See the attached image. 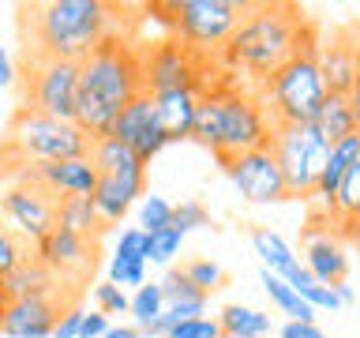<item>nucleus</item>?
I'll use <instances>...</instances> for the list:
<instances>
[{
    "mask_svg": "<svg viewBox=\"0 0 360 338\" xmlns=\"http://www.w3.org/2000/svg\"><path fill=\"white\" fill-rule=\"evenodd\" d=\"M191 139L199 146H207L218 162L266 146L270 117L263 109L259 90L244 87L240 79H233V75H225L218 87H210L207 94L199 98Z\"/></svg>",
    "mask_w": 360,
    "mask_h": 338,
    "instance_id": "nucleus-4",
    "label": "nucleus"
},
{
    "mask_svg": "<svg viewBox=\"0 0 360 338\" xmlns=\"http://www.w3.org/2000/svg\"><path fill=\"white\" fill-rule=\"evenodd\" d=\"M68 282L45 289V293H30V297H19L4 308V320H0V334L4 338H53L56 320L75 308L79 293H64Z\"/></svg>",
    "mask_w": 360,
    "mask_h": 338,
    "instance_id": "nucleus-11",
    "label": "nucleus"
},
{
    "mask_svg": "<svg viewBox=\"0 0 360 338\" xmlns=\"http://www.w3.org/2000/svg\"><path fill=\"white\" fill-rule=\"evenodd\" d=\"M221 338H248V334H221Z\"/></svg>",
    "mask_w": 360,
    "mask_h": 338,
    "instance_id": "nucleus-49",
    "label": "nucleus"
},
{
    "mask_svg": "<svg viewBox=\"0 0 360 338\" xmlns=\"http://www.w3.org/2000/svg\"><path fill=\"white\" fill-rule=\"evenodd\" d=\"M109 282H112V286H135V289H139L143 286V282H146V263H131V259H117V256H112L109 259Z\"/></svg>",
    "mask_w": 360,
    "mask_h": 338,
    "instance_id": "nucleus-36",
    "label": "nucleus"
},
{
    "mask_svg": "<svg viewBox=\"0 0 360 338\" xmlns=\"http://www.w3.org/2000/svg\"><path fill=\"white\" fill-rule=\"evenodd\" d=\"M15 83L22 106L41 117L75 124V94H79V64L68 61H22L15 68Z\"/></svg>",
    "mask_w": 360,
    "mask_h": 338,
    "instance_id": "nucleus-10",
    "label": "nucleus"
},
{
    "mask_svg": "<svg viewBox=\"0 0 360 338\" xmlns=\"http://www.w3.org/2000/svg\"><path fill=\"white\" fill-rule=\"evenodd\" d=\"M349 109H353V120H356V132H360V79H356V87L349 90Z\"/></svg>",
    "mask_w": 360,
    "mask_h": 338,
    "instance_id": "nucleus-46",
    "label": "nucleus"
},
{
    "mask_svg": "<svg viewBox=\"0 0 360 338\" xmlns=\"http://www.w3.org/2000/svg\"><path fill=\"white\" fill-rule=\"evenodd\" d=\"M15 11L22 61L83 64L101 42L135 34L143 23V15H135L139 8L109 0H45V4H19Z\"/></svg>",
    "mask_w": 360,
    "mask_h": 338,
    "instance_id": "nucleus-1",
    "label": "nucleus"
},
{
    "mask_svg": "<svg viewBox=\"0 0 360 338\" xmlns=\"http://www.w3.org/2000/svg\"><path fill=\"white\" fill-rule=\"evenodd\" d=\"M221 173L233 180V188L240 192L248 203H259V207H270V203H285L289 199V188H285V177L270 154V146H259V151H248V154H236V158H225Z\"/></svg>",
    "mask_w": 360,
    "mask_h": 338,
    "instance_id": "nucleus-13",
    "label": "nucleus"
},
{
    "mask_svg": "<svg viewBox=\"0 0 360 338\" xmlns=\"http://www.w3.org/2000/svg\"><path fill=\"white\" fill-rule=\"evenodd\" d=\"M56 225L75 237H86V241H98L105 233V222L98 218L94 199L90 196H64L56 199Z\"/></svg>",
    "mask_w": 360,
    "mask_h": 338,
    "instance_id": "nucleus-21",
    "label": "nucleus"
},
{
    "mask_svg": "<svg viewBox=\"0 0 360 338\" xmlns=\"http://www.w3.org/2000/svg\"><path fill=\"white\" fill-rule=\"evenodd\" d=\"M101 338H139V331H135V323H120V327H109Z\"/></svg>",
    "mask_w": 360,
    "mask_h": 338,
    "instance_id": "nucleus-45",
    "label": "nucleus"
},
{
    "mask_svg": "<svg viewBox=\"0 0 360 338\" xmlns=\"http://www.w3.org/2000/svg\"><path fill=\"white\" fill-rule=\"evenodd\" d=\"M154 98V120L169 143L191 139V124H195L199 94L195 90H169V94H150Z\"/></svg>",
    "mask_w": 360,
    "mask_h": 338,
    "instance_id": "nucleus-20",
    "label": "nucleus"
},
{
    "mask_svg": "<svg viewBox=\"0 0 360 338\" xmlns=\"http://www.w3.org/2000/svg\"><path fill=\"white\" fill-rule=\"evenodd\" d=\"M94 301H98V312H105V315H120V312H128V304H131L128 293L120 286H112V282L94 286Z\"/></svg>",
    "mask_w": 360,
    "mask_h": 338,
    "instance_id": "nucleus-37",
    "label": "nucleus"
},
{
    "mask_svg": "<svg viewBox=\"0 0 360 338\" xmlns=\"http://www.w3.org/2000/svg\"><path fill=\"white\" fill-rule=\"evenodd\" d=\"M180 270H184V275L195 282V286L207 293V297H210L214 289L225 286V270H221V263H214V259H202V256H199V259H188Z\"/></svg>",
    "mask_w": 360,
    "mask_h": 338,
    "instance_id": "nucleus-32",
    "label": "nucleus"
},
{
    "mask_svg": "<svg viewBox=\"0 0 360 338\" xmlns=\"http://www.w3.org/2000/svg\"><path fill=\"white\" fill-rule=\"evenodd\" d=\"M112 139H120L128 151L139 158L143 165H150V158H158L169 146V139L162 135V128H158V120H154V98L146 94H135L128 106L120 109V117L112 120Z\"/></svg>",
    "mask_w": 360,
    "mask_h": 338,
    "instance_id": "nucleus-15",
    "label": "nucleus"
},
{
    "mask_svg": "<svg viewBox=\"0 0 360 338\" xmlns=\"http://www.w3.org/2000/svg\"><path fill=\"white\" fill-rule=\"evenodd\" d=\"M53 286H60L49 270H45L38 259H22V263L11 270V275L0 282V293H4V301H19V297H30V293H45V289H53Z\"/></svg>",
    "mask_w": 360,
    "mask_h": 338,
    "instance_id": "nucleus-24",
    "label": "nucleus"
},
{
    "mask_svg": "<svg viewBox=\"0 0 360 338\" xmlns=\"http://www.w3.org/2000/svg\"><path fill=\"white\" fill-rule=\"evenodd\" d=\"M300 293V301L304 304H311L315 312L319 308H342V304H338V293H334V286H319V282H311V286H304V289H297Z\"/></svg>",
    "mask_w": 360,
    "mask_h": 338,
    "instance_id": "nucleus-39",
    "label": "nucleus"
},
{
    "mask_svg": "<svg viewBox=\"0 0 360 338\" xmlns=\"http://www.w3.org/2000/svg\"><path fill=\"white\" fill-rule=\"evenodd\" d=\"M248 4L252 0H154L143 4V19H154L169 30V38H180L191 49L218 56L244 23Z\"/></svg>",
    "mask_w": 360,
    "mask_h": 338,
    "instance_id": "nucleus-6",
    "label": "nucleus"
},
{
    "mask_svg": "<svg viewBox=\"0 0 360 338\" xmlns=\"http://www.w3.org/2000/svg\"><path fill=\"white\" fill-rule=\"evenodd\" d=\"M334 218H338V230H342L345 222L360 218V165L349 169V177L342 180V188H338V199H334Z\"/></svg>",
    "mask_w": 360,
    "mask_h": 338,
    "instance_id": "nucleus-29",
    "label": "nucleus"
},
{
    "mask_svg": "<svg viewBox=\"0 0 360 338\" xmlns=\"http://www.w3.org/2000/svg\"><path fill=\"white\" fill-rule=\"evenodd\" d=\"M19 180L45 188L49 196L64 199V196H94L98 184V169L90 165V158H68V162H38L30 165Z\"/></svg>",
    "mask_w": 360,
    "mask_h": 338,
    "instance_id": "nucleus-18",
    "label": "nucleus"
},
{
    "mask_svg": "<svg viewBox=\"0 0 360 338\" xmlns=\"http://www.w3.org/2000/svg\"><path fill=\"white\" fill-rule=\"evenodd\" d=\"M146 196V165L135 162L128 169H120V173H98V184H94V211L98 218L109 225L124 222V214H128L135 203Z\"/></svg>",
    "mask_w": 360,
    "mask_h": 338,
    "instance_id": "nucleus-16",
    "label": "nucleus"
},
{
    "mask_svg": "<svg viewBox=\"0 0 360 338\" xmlns=\"http://www.w3.org/2000/svg\"><path fill=\"white\" fill-rule=\"evenodd\" d=\"M270 154L285 177V188H289V199H311L315 184L323 177V165L330 158V146L319 139V132L311 124H274L270 128Z\"/></svg>",
    "mask_w": 360,
    "mask_h": 338,
    "instance_id": "nucleus-9",
    "label": "nucleus"
},
{
    "mask_svg": "<svg viewBox=\"0 0 360 338\" xmlns=\"http://www.w3.org/2000/svg\"><path fill=\"white\" fill-rule=\"evenodd\" d=\"M334 293H338V304H353V297H356L349 282H338V286H334Z\"/></svg>",
    "mask_w": 360,
    "mask_h": 338,
    "instance_id": "nucleus-47",
    "label": "nucleus"
},
{
    "mask_svg": "<svg viewBox=\"0 0 360 338\" xmlns=\"http://www.w3.org/2000/svg\"><path fill=\"white\" fill-rule=\"evenodd\" d=\"M79 327H83V308H68L60 320H56V327H53V338H79Z\"/></svg>",
    "mask_w": 360,
    "mask_h": 338,
    "instance_id": "nucleus-40",
    "label": "nucleus"
},
{
    "mask_svg": "<svg viewBox=\"0 0 360 338\" xmlns=\"http://www.w3.org/2000/svg\"><path fill=\"white\" fill-rule=\"evenodd\" d=\"M90 135L79 124H64L41 117L19 106L0 135V177H22L38 162H68V158H90Z\"/></svg>",
    "mask_w": 360,
    "mask_h": 338,
    "instance_id": "nucleus-5",
    "label": "nucleus"
},
{
    "mask_svg": "<svg viewBox=\"0 0 360 338\" xmlns=\"http://www.w3.org/2000/svg\"><path fill=\"white\" fill-rule=\"evenodd\" d=\"M218 327H221V334L270 338V327H274V320H270L266 312H259V308H244V304H225L221 315H218Z\"/></svg>",
    "mask_w": 360,
    "mask_h": 338,
    "instance_id": "nucleus-26",
    "label": "nucleus"
},
{
    "mask_svg": "<svg viewBox=\"0 0 360 338\" xmlns=\"http://www.w3.org/2000/svg\"><path fill=\"white\" fill-rule=\"evenodd\" d=\"M259 282H263L266 297L274 301V308H278V312H285L292 323H315V308L300 301V293L292 289L285 278H278V275H270V270H263V275H259Z\"/></svg>",
    "mask_w": 360,
    "mask_h": 338,
    "instance_id": "nucleus-25",
    "label": "nucleus"
},
{
    "mask_svg": "<svg viewBox=\"0 0 360 338\" xmlns=\"http://www.w3.org/2000/svg\"><path fill=\"white\" fill-rule=\"evenodd\" d=\"M173 225L180 233H191V230H202V225H210V211L202 207L199 199H188V203H173Z\"/></svg>",
    "mask_w": 360,
    "mask_h": 338,
    "instance_id": "nucleus-34",
    "label": "nucleus"
},
{
    "mask_svg": "<svg viewBox=\"0 0 360 338\" xmlns=\"http://www.w3.org/2000/svg\"><path fill=\"white\" fill-rule=\"evenodd\" d=\"M173 225V203L162 196H143L139 199V230L143 233H162Z\"/></svg>",
    "mask_w": 360,
    "mask_h": 338,
    "instance_id": "nucleus-31",
    "label": "nucleus"
},
{
    "mask_svg": "<svg viewBox=\"0 0 360 338\" xmlns=\"http://www.w3.org/2000/svg\"><path fill=\"white\" fill-rule=\"evenodd\" d=\"M252 248H255V256L263 259V270H270V275H278V278H289L292 270L300 267V259H297V252H292V244H289L281 233L266 230V225L252 230Z\"/></svg>",
    "mask_w": 360,
    "mask_h": 338,
    "instance_id": "nucleus-23",
    "label": "nucleus"
},
{
    "mask_svg": "<svg viewBox=\"0 0 360 338\" xmlns=\"http://www.w3.org/2000/svg\"><path fill=\"white\" fill-rule=\"evenodd\" d=\"M15 83V61H11V53L0 45V87H11Z\"/></svg>",
    "mask_w": 360,
    "mask_h": 338,
    "instance_id": "nucleus-43",
    "label": "nucleus"
},
{
    "mask_svg": "<svg viewBox=\"0 0 360 338\" xmlns=\"http://www.w3.org/2000/svg\"><path fill=\"white\" fill-rule=\"evenodd\" d=\"M158 286H162L165 308H180V304H202V308H207V293H202L195 282L184 275V270H169Z\"/></svg>",
    "mask_w": 360,
    "mask_h": 338,
    "instance_id": "nucleus-27",
    "label": "nucleus"
},
{
    "mask_svg": "<svg viewBox=\"0 0 360 338\" xmlns=\"http://www.w3.org/2000/svg\"><path fill=\"white\" fill-rule=\"evenodd\" d=\"M184 248V233L176 225H169L162 233H150V263H169L173 256H180Z\"/></svg>",
    "mask_w": 360,
    "mask_h": 338,
    "instance_id": "nucleus-35",
    "label": "nucleus"
},
{
    "mask_svg": "<svg viewBox=\"0 0 360 338\" xmlns=\"http://www.w3.org/2000/svg\"><path fill=\"white\" fill-rule=\"evenodd\" d=\"M109 331V315L105 312H83V327H79V338H101Z\"/></svg>",
    "mask_w": 360,
    "mask_h": 338,
    "instance_id": "nucleus-41",
    "label": "nucleus"
},
{
    "mask_svg": "<svg viewBox=\"0 0 360 338\" xmlns=\"http://www.w3.org/2000/svg\"><path fill=\"white\" fill-rule=\"evenodd\" d=\"M338 233H342V241H349V244H353L356 252H360V218L345 222V225H342V230H338Z\"/></svg>",
    "mask_w": 360,
    "mask_h": 338,
    "instance_id": "nucleus-44",
    "label": "nucleus"
},
{
    "mask_svg": "<svg viewBox=\"0 0 360 338\" xmlns=\"http://www.w3.org/2000/svg\"><path fill=\"white\" fill-rule=\"evenodd\" d=\"M304 267L319 286H338L349 275L345 241L338 230H308L304 233Z\"/></svg>",
    "mask_w": 360,
    "mask_h": 338,
    "instance_id": "nucleus-19",
    "label": "nucleus"
},
{
    "mask_svg": "<svg viewBox=\"0 0 360 338\" xmlns=\"http://www.w3.org/2000/svg\"><path fill=\"white\" fill-rule=\"evenodd\" d=\"M319 75L326 83V94H345L356 87L360 79V61H356V38H353V27H342L334 30L326 42H319Z\"/></svg>",
    "mask_w": 360,
    "mask_h": 338,
    "instance_id": "nucleus-17",
    "label": "nucleus"
},
{
    "mask_svg": "<svg viewBox=\"0 0 360 338\" xmlns=\"http://www.w3.org/2000/svg\"><path fill=\"white\" fill-rule=\"evenodd\" d=\"M117 259L150 263V233H143V230H124L120 241H117Z\"/></svg>",
    "mask_w": 360,
    "mask_h": 338,
    "instance_id": "nucleus-33",
    "label": "nucleus"
},
{
    "mask_svg": "<svg viewBox=\"0 0 360 338\" xmlns=\"http://www.w3.org/2000/svg\"><path fill=\"white\" fill-rule=\"evenodd\" d=\"M128 312H131L135 327H143V323H150L154 315H162V312H165L162 286H158V282H143V286L131 293V304H128Z\"/></svg>",
    "mask_w": 360,
    "mask_h": 338,
    "instance_id": "nucleus-28",
    "label": "nucleus"
},
{
    "mask_svg": "<svg viewBox=\"0 0 360 338\" xmlns=\"http://www.w3.org/2000/svg\"><path fill=\"white\" fill-rule=\"evenodd\" d=\"M311 45H319V27L300 4L259 0V4H248L244 23L221 45L218 61L244 87H259Z\"/></svg>",
    "mask_w": 360,
    "mask_h": 338,
    "instance_id": "nucleus-2",
    "label": "nucleus"
},
{
    "mask_svg": "<svg viewBox=\"0 0 360 338\" xmlns=\"http://www.w3.org/2000/svg\"><path fill=\"white\" fill-rule=\"evenodd\" d=\"M34 259L56 282H68V286L83 289L98 270V241H86V237H75V233L56 225L49 237H41L34 244Z\"/></svg>",
    "mask_w": 360,
    "mask_h": 338,
    "instance_id": "nucleus-12",
    "label": "nucleus"
},
{
    "mask_svg": "<svg viewBox=\"0 0 360 338\" xmlns=\"http://www.w3.org/2000/svg\"><path fill=\"white\" fill-rule=\"evenodd\" d=\"M139 338H143V334H139Z\"/></svg>",
    "mask_w": 360,
    "mask_h": 338,
    "instance_id": "nucleus-50",
    "label": "nucleus"
},
{
    "mask_svg": "<svg viewBox=\"0 0 360 338\" xmlns=\"http://www.w3.org/2000/svg\"><path fill=\"white\" fill-rule=\"evenodd\" d=\"M135 94H143V42L135 34H117L79 64L75 124L90 139H101Z\"/></svg>",
    "mask_w": 360,
    "mask_h": 338,
    "instance_id": "nucleus-3",
    "label": "nucleus"
},
{
    "mask_svg": "<svg viewBox=\"0 0 360 338\" xmlns=\"http://www.w3.org/2000/svg\"><path fill=\"white\" fill-rule=\"evenodd\" d=\"M311 128L319 132V139L326 146L356 135V120H353V109H349V98L345 94H326V101L319 106V113H315V120H311Z\"/></svg>",
    "mask_w": 360,
    "mask_h": 338,
    "instance_id": "nucleus-22",
    "label": "nucleus"
},
{
    "mask_svg": "<svg viewBox=\"0 0 360 338\" xmlns=\"http://www.w3.org/2000/svg\"><path fill=\"white\" fill-rule=\"evenodd\" d=\"M165 338H221V327H218V320H210V315H199V320L176 323Z\"/></svg>",
    "mask_w": 360,
    "mask_h": 338,
    "instance_id": "nucleus-38",
    "label": "nucleus"
},
{
    "mask_svg": "<svg viewBox=\"0 0 360 338\" xmlns=\"http://www.w3.org/2000/svg\"><path fill=\"white\" fill-rule=\"evenodd\" d=\"M30 241H22V237L11 230V225H0V282H4L11 270H15L22 259H30Z\"/></svg>",
    "mask_w": 360,
    "mask_h": 338,
    "instance_id": "nucleus-30",
    "label": "nucleus"
},
{
    "mask_svg": "<svg viewBox=\"0 0 360 338\" xmlns=\"http://www.w3.org/2000/svg\"><path fill=\"white\" fill-rule=\"evenodd\" d=\"M281 338H326L323 327H315V323H285L281 327Z\"/></svg>",
    "mask_w": 360,
    "mask_h": 338,
    "instance_id": "nucleus-42",
    "label": "nucleus"
},
{
    "mask_svg": "<svg viewBox=\"0 0 360 338\" xmlns=\"http://www.w3.org/2000/svg\"><path fill=\"white\" fill-rule=\"evenodd\" d=\"M229 75L214 53H199L180 38L143 42V90L146 94H169V90H195L202 98Z\"/></svg>",
    "mask_w": 360,
    "mask_h": 338,
    "instance_id": "nucleus-7",
    "label": "nucleus"
},
{
    "mask_svg": "<svg viewBox=\"0 0 360 338\" xmlns=\"http://www.w3.org/2000/svg\"><path fill=\"white\" fill-rule=\"evenodd\" d=\"M319 45L297 53L289 64H281L266 83H259V98H263V109L270 117V128L274 124H311L319 106L326 101V83L319 75V61H315Z\"/></svg>",
    "mask_w": 360,
    "mask_h": 338,
    "instance_id": "nucleus-8",
    "label": "nucleus"
},
{
    "mask_svg": "<svg viewBox=\"0 0 360 338\" xmlns=\"http://www.w3.org/2000/svg\"><path fill=\"white\" fill-rule=\"evenodd\" d=\"M353 38H356V61H360V23L353 27Z\"/></svg>",
    "mask_w": 360,
    "mask_h": 338,
    "instance_id": "nucleus-48",
    "label": "nucleus"
},
{
    "mask_svg": "<svg viewBox=\"0 0 360 338\" xmlns=\"http://www.w3.org/2000/svg\"><path fill=\"white\" fill-rule=\"evenodd\" d=\"M0 211L8 214L15 233L30 244H38L41 237H49L56 230V196L30 184V180H19L15 188H8L0 196Z\"/></svg>",
    "mask_w": 360,
    "mask_h": 338,
    "instance_id": "nucleus-14",
    "label": "nucleus"
}]
</instances>
